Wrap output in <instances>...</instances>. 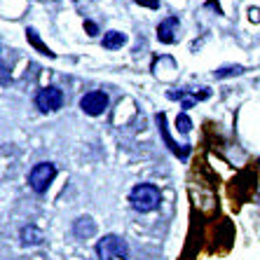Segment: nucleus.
Returning <instances> with one entry per match:
<instances>
[{"label": "nucleus", "mask_w": 260, "mask_h": 260, "mask_svg": "<svg viewBox=\"0 0 260 260\" xmlns=\"http://www.w3.org/2000/svg\"><path fill=\"white\" fill-rule=\"evenodd\" d=\"M232 73H242V66H235V68H223V71H218L216 73V78H225V75H232Z\"/></svg>", "instance_id": "12"}, {"label": "nucleus", "mask_w": 260, "mask_h": 260, "mask_svg": "<svg viewBox=\"0 0 260 260\" xmlns=\"http://www.w3.org/2000/svg\"><path fill=\"white\" fill-rule=\"evenodd\" d=\"M136 3H139V5H145V7H152V10L159 5L157 0H136Z\"/></svg>", "instance_id": "14"}, {"label": "nucleus", "mask_w": 260, "mask_h": 260, "mask_svg": "<svg viewBox=\"0 0 260 260\" xmlns=\"http://www.w3.org/2000/svg\"><path fill=\"white\" fill-rule=\"evenodd\" d=\"M21 242L26 244V246H33V244H40L43 242V232L38 230L36 225H28V228H24V230H21Z\"/></svg>", "instance_id": "9"}, {"label": "nucleus", "mask_w": 260, "mask_h": 260, "mask_svg": "<svg viewBox=\"0 0 260 260\" xmlns=\"http://www.w3.org/2000/svg\"><path fill=\"white\" fill-rule=\"evenodd\" d=\"M127 253H129L127 242L117 235H106L103 239H99V244H96L99 260H117V258H124Z\"/></svg>", "instance_id": "2"}, {"label": "nucleus", "mask_w": 260, "mask_h": 260, "mask_svg": "<svg viewBox=\"0 0 260 260\" xmlns=\"http://www.w3.org/2000/svg\"><path fill=\"white\" fill-rule=\"evenodd\" d=\"M54 176H56V167L52 162L36 164V167L30 169V174H28V183H30V188H33V192H38V194L47 192L49 183L54 181Z\"/></svg>", "instance_id": "3"}, {"label": "nucleus", "mask_w": 260, "mask_h": 260, "mask_svg": "<svg viewBox=\"0 0 260 260\" xmlns=\"http://www.w3.org/2000/svg\"><path fill=\"white\" fill-rule=\"evenodd\" d=\"M36 106L43 113H54L63 106V91L59 87H45L36 94Z\"/></svg>", "instance_id": "4"}, {"label": "nucleus", "mask_w": 260, "mask_h": 260, "mask_svg": "<svg viewBox=\"0 0 260 260\" xmlns=\"http://www.w3.org/2000/svg\"><path fill=\"white\" fill-rule=\"evenodd\" d=\"M178 28H181V21L176 17H169L164 19L162 24L157 26V40L164 45H171L176 43V38H178Z\"/></svg>", "instance_id": "6"}, {"label": "nucleus", "mask_w": 260, "mask_h": 260, "mask_svg": "<svg viewBox=\"0 0 260 260\" xmlns=\"http://www.w3.org/2000/svg\"><path fill=\"white\" fill-rule=\"evenodd\" d=\"M28 40H30V45L33 47H38L40 49V54H47V56H54V52H49V47H45L43 43H40V38H38V33L33 28H28Z\"/></svg>", "instance_id": "10"}, {"label": "nucleus", "mask_w": 260, "mask_h": 260, "mask_svg": "<svg viewBox=\"0 0 260 260\" xmlns=\"http://www.w3.org/2000/svg\"><path fill=\"white\" fill-rule=\"evenodd\" d=\"M159 200H162L159 188L157 185H152V183H141V185H136V188L132 190V194H129L132 206L136 209V211H141V213L155 211V209L159 206Z\"/></svg>", "instance_id": "1"}, {"label": "nucleus", "mask_w": 260, "mask_h": 260, "mask_svg": "<svg viewBox=\"0 0 260 260\" xmlns=\"http://www.w3.org/2000/svg\"><path fill=\"white\" fill-rule=\"evenodd\" d=\"M85 28L89 30V36H96V33H99V28H96V24H94V21H85Z\"/></svg>", "instance_id": "13"}, {"label": "nucleus", "mask_w": 260, "mask_h": 260, "mask_svg": "<svg viewBox=\"0 0 260 260\" xmlns=\"http://www.w3.org/2000/svg\"><path fill=\"white\" fill-rule=\"evenodd\" d=\"M124 43H127V36L120 33V30H108V33L103 36V47L106 49H117V47H122Z\"/></svg>", "instance_id": "8"}, {"label": "nucleus", "mask_w": 260, "mask_h": 260, "mask_svg": "<svg viewBox=\"0 0 260 260\" xmlns=\"http://www.w3.org/2000/svg\"><path fill=\"white\" fill-rule=\"evenodd\" d=\"M73 235L78 237V239H89V237L96 235V223H94L89 216L78 218L75 225H73Z\"/></svg>", "instance_id": "7"}, {"label": "nucleus", "mask_w": 260, "mask_h": 260, "mask_svg": "<svg viewBox=\"0 0 260 260\" xmlns=\"http://www.w3.org/2000/svg\"><path fill=\"white\" fill-rule=\"evenodd\" d=\"M176 127H178V132H181V134H188L192 124H190L188 115H178V120H176Z\"/></svg>", "instance_id": "11"}, {"label": "nucleus", "mask_w": 260, "mask_h": 260, "mask_svg": "<svg viewBox=\"0 0 260 260\" xmlns=\"http://www.w3.org/2000/svg\"><path fill=\"white\" fill-rule=\"evenodd\" d=\"M80 108H82V113H87L91 117L103 115V110L108 108V96L103 91H89V94L80 99Z\"/></svg>", "instance_id": "5"}]
</instances>
